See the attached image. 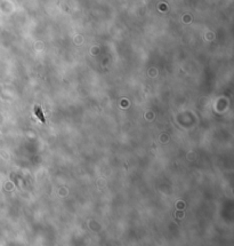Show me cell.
Masks as SVG:
<instances>
[{
    "mask_svg": "<svg viewBox=\"0 0 234 246\" xmlns=\"http://www.w3.org/2000/svg\"><path fill=\"white\" fill-rule=\"evenodd\" d=\"M34 112H36V115L39 117V119L41 120L42 123H45V121H46V120H45V117H44V115H42V112H41V110H40L39 106H36V111H34Z\"/></svg>",
    "mask_w": 234,
    "mask_h": 246,
    "instance_id": "obj_1",
    "label": "cell"
}]
</instances>
